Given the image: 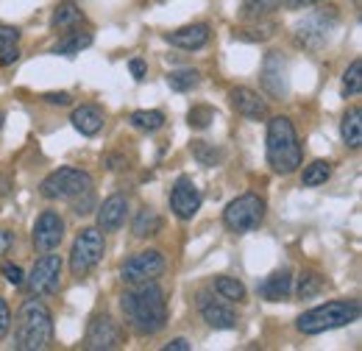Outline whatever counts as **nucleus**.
Instances as JSON below:
<instances>
[{
  "label": "nucleus",
  "instance_id": "24",
  "mask_svg": "<svg viewBox=\"0 0 362 351\" xmlns=\"http://www.w3.org/2000/svg\"><path fill=\"white\" fill-rule=\"evenodd\" d=\"M132 231H134V237H139V240H142V237H153V234H159V231H162V218H159V212L151 209V207L139 209L134 223H132Z\"/></svg>",
  "mask_w": 362,
  "mask_h": 351
},
{
  "label": "nucleus",
  "instance_id": "17",
  "mask_svg": "<svg viewBox=\"0 0 362 351\" xmlns=\"http://www.w3.org/2000/svg\"><path fill=\"white\" fill-rule=\"evenodd\" d=\"M129 215V198L126 195H109L100 207H98V229L106 234V231H120L123 223Z\"/></svg>",
  "mask_w": 362,
  "mask_h": 351
},
{
  "label": "nucleus",
  "instance_id": "47",
  "mask_svg": "<svg viewBox=\"0 0 362 351\" xmlns=\"http://www.w3.org/2000/svg\"><path fill=\"white\" fill-rule=\"evenodd\" d=\"M162 3H165V0H162Z\"/></svg>",
  "mask_w": 362,
  "mask_h": 351
},
{
  "label": "nucleus",
  "instance_id": "33",
  "mask_svg": "<svg viewBox=\"0 0 362 351\" xmlns=\"http://www.w3.org/2000/svg\"><path fill=\"white\" fill-rule=\"evenodd\" d=\"M273 34H276V25L273 23H262V20H257L254 28H240L237 31V37L245 40V42H265V40H271Z\"/></svg>",
  "mask_w": 362,
  "mask_h": 351
},
{
  "label": "nucleus",
  "instance_id": "1",
  "mask_svg": "<svg viewBox=\"0 0 362 351\" xmlns=\"http://www.w3.org/2000/svg\"><path fill=\"white\" fill-rule=\"evenodd\" d=\"M120 309L126 315V323L139 338L159 335L168 323V299L156 282L132 284V290L120 296Z\"/></svg>",
  "mask_w": 362,
  "mask_h": 351
},
{
  "label": "nucleus",
  "instance_id": "5",
  "mask_svg": "<svg viewBox=\"0 0 362 351\" xmlns=\"http://www.w3.org/2000/svg\"><path fill=\"white\" fill-rule=\"evenodd\" d=\"M265 212H268V204H265L262 195H257V192H243V195H237L234 201L226 204V209H223V223H226L228 231H234V234H248V231H254V229L262 226Z\"/></svg>",
  "mask_w": 362,
  "mask_h": 351
},
{
  "label": "nucleus",
  "instance_id": "22",
  "mask_svg": "<svg viewBox=\"0 0 362 351\" xmlns=\"http://www.w3.org/2000/svg\"><path fill=\"white\" fill-rule=\"evenodd\" d=\"M340 137L351 151H360L362 145V109L351 106L340 120Z\"/></svg>",
  "mask_w": 362,
  "mask_h": 351
},
{
  "label": "nucleus",
  "instance_id": "41",
  "mask_svg": "<svg viewBox=\"0 0 362 351\" xmlns=\"http://www.w3.org/2000/svg\"><path fill=\"white\" fill-rule=\"evenodd\" d=\"M129 70H132L134 81H142V79H145V73H148V64H145L142 59H132V62H129Z\"/></svg>",
  "mask_w": 362,
  "mask_h": 351
},
{
  "label": "nucleus",
  "instance_id": "42",
  "mask_svg": "<svg viewBox=\"0 0 362 351\" xmlns=\"http://www.w3.org/2000/svg\"><path fill=\"white\" fill-rule=\"evenodd\" d=\"M11 246H14V234L8 229H0V257H6L11 251Z\"/></svg>",
  "mask_w": 362,
  "mask_h": 351
},
{
  "label": "nucleus",
  "instance_id": "10",
  "mask_svg": "<svg viewBox=\"0 0 362 351\" xmlns=\"http://www.w3.org/2000/svg\"><path fill=\"white\" fill-rule=\"evenodd\" d=\"M259 84L265 89V95L273 100H284L290 95V67L281 50H268L262 70H259Z\"/></svg>",
  "mask_w": 362,
  "mask_h": 351
},
{
  "label": "nucleus",
  "instance_id": "20",
  "mask_svg": "<svg viewBox=\"0 0 362 351\" xmlns=\"http://www.w3.org/2000/svg\"><path fill=\"white\" fill-rule=\"evenodd\" d=\"M70 120H73L76 132H81L84 137H95V134L103 129V112L95 103H81L78 109H73V117Z\"/></svg>",
  "mask_w": 362,
  "mask_h": 351
},
{
  "label": "nucleus",
  "instance_id": "2",
  "mask_svg": "<svg viewBox=\"0 0 362 351\" xmlns=\"http://www.w3.org/2000/svg\"><path fill=\"white\" fill-rule=\"evenodd\" d=\"M265 154L273 173L290 176L304 165V151L298 142V132L290 117L276 115L268 120V134H265Z\"/></svg>",
  "mask_w": 362,
  "mask_h": 351
},
{
  "label": "nucleus",
  "instance_id": "36",
  "mask_svg": "<svg viewBox=\"0 0 362 351\" xmlns=\"http://www.w3.org/2000/svg\"><path fill=\"white\" fill-rule=\"evenodd\" d=\"M92 207H95V195H92V190H87V192H81V195L73 198V212H76V215H90Z\"/></svg>",
  "mask_w": 362,
  "mask_h": 351
},
{
  "label": "nucleus",
  "instance_id": "4",
  "mask_svg": "<svg viewBox=\"0 0 362 351\" xmlns=\"http://www.w3.org/2000/svg\"><path fill=\"white\" fill-rule=\"evenodd\" d=\"M354 321H360V301H326L298 315L296 329L301 335H323V332L349 326Z\"/></svg>",
  "mask_w": 362,
  "mask_h": 351
},
{
  "label": "nucleus",
  "instance_id": "15",
  "mask_svg": "<svg viewBox=\"0 0 362 351\" xmlns=\"http://www.w3.org/2000/svg\"><path fill=\"white\" fill-rule=\"evenodd\" d=\"M198 309H201V318L212 326V329H234L237 326V315H234V309L223 304V301H218V299H212L206 290H201L198 293Z\"/></svg>",
  "mask_w": 362,
  "mask_h": 351
},
{
  "label": "nucleus",
  "instance_id": "44",
  "mask_svg": "<svg viewBox=\"0 0 362 351\" xmlns=\"http://www.w3.org/2000/svg\"><path fill=\"white\" fill-rule=\"evenodd\" d=\"M287 8H310V6H315L320 0H281Z\"/></svg>",
  "mask_w": 362,
  "mask_h": 351
},
{
  "label": "nucleus",
  "instance_id": "8",
  "mask_svg": "<svg viewBox=\"0 0 362 351\" xmlns=\"http://www.w3.org/2000/svg\"><path fill=\"white\" fill-rule=\"evenodd\" d=\"M334 28H337V11L334 8H320V11L304 17L296 25V45L307 47V50H317V47L329 42Z\"/></svg>",
  "mask_w": 362,
  "mask_h": 351
},
{
  "label": "nucleus",
  "instance_id": "45",
  "mask_svg": "<svg viewBox=\"0 0 362 351\" xmlns=\"http://www.w3.org/2000/svg\"><path fill=\"white\" fill-rule=\"evenodd\" d=\"M3 123H6V115H3V112H0V129H3Z\"/></svg>",
  "mask_w": 362,
  "mask_h": 351
},
{
  "label": "nucleus",
  "instance_id": "21",
  "mask_svg": "<svg viewBox=\"0 0 362 351\" xmlns=\"http://www.w3.org/2000/svg\"><path fill=\"white\" fill-rule=\"evenodd\" d=\"M81 23H84V11H81L73 0L59 3L56 11H53V17H50V28H53V31H73V28H78Z\"/></svg>",
  "mask_w": 362,
  "mask_h": 351
},
{
  "label": "nucleus",
  "instance_id": "46",
  "mask_svg": "<svg viewBox=\"0 0 362 351\" xmlns=\"http://www.w3.org/2000/svg\"><path fill=\"white\" fill-rule=\"evenodd\" d=\"M360 3H362V0H354V8H360Z\"/></svg>",
  "mask_w": 362,
  "mask_h": 351
},
{
  "label": "nucleus",
  "instance_id": "14",
  "mask_svg": "<svg viewBox=\"0 0 362 351\" xmlns=\"http://www.w3.org/2000/svg\"><path fill=\"white\" fill-rule=\"evenodd\" d=\"M31 240H34V248H37L40 254H47V251L59 248V243L64 240V220L59 218L53 209H45V212L37 218V223H34Z\"/></svg>",
  "mask_w": 362,
  "mask_h": 351
},
{
  "label": "nucleus",
  "instance_id": "18",
  "mask_svg": "<svg viewBox=\"0 0 362 351\" xmlns=\"http://www.w3.org/2000/svg\"><path fill=\"white\" fill-rule=\"evenodd\" d=\"M209 25L206 23H192V25H184L179 31H170L165 34V42H170L173 47L181 50H201L204 45L209 42Z\"/></svg>",
  "mask_w": 362,
  "mask_h": 351
},
{
  "label": "nucleus",
  "instance_id": "30",
  "mask_svg": "<svg viewBox=\"0 0 362 351\" xmlns=\"http://www.w3.org/2000/svg\"><path fill=\"white\" fill-rule=\"evenodd\" d=\"M329 176H332V162L317 159V162H313V165H307V168H304V173H301V184H304V187H320V184H326V181H329Z\"/></svg>",
  "mask_w": 362,
  "mask_h": 351
},
{
  "label": "nucleus",
  "instance_id": "26",
  "mask_svg": "<svg viewBox=\"0 0 362 351\" xmlns=\"http://www.w3.org/2000/svg\"><path fill=\"white\" fill-rule=\"evenodd\" d=\"M281 6V0H243V8H240V14H243V20H265V17H271L273 11Z\"/></svg>",
  "mask_w": 362,
  "mask_h": 351
},
{
  "label": "nucleus",
  "instance_id": "3",
  "mask_svg": "<svg viewBox=\"0 0 362 351\" xmlns=\"http://www.w3.org/2000/svg\"><path fill=\"white\" fill-rule=\"evenodd\" d=\"M53 343V312L40 296L23 301L14 318V349L17 351H45Z\"/></svg>",
  "mask_w": 362,
  "mask_h": 351
},
{
  "label": "nucleus",
  "instance_id": "19",
  "mask_svg": "<svg viewBox=\"0 0 362 351\" xmlns=\"http://www.w3.org/2000/svg\"><path fill=\"white\" fill-rule=\"evenodd\" d=\"M290 293H293V273H290L287 267L273 270L271 276L259 284V296H262L265 301H287Z\"/></svg>",
  "mask_w": 362,
  "mask_h": 351
},
{
  "label": "nucleus",
  "instance_id": "9",
  "mask_svg": "<svg viewBox=\"0 0 362 351\" xmlns=\"http://www.w3.org/2000/svg\"><path fill=\"white\" fill-rule=\"evenodd\" d=\"M165 254L156 248H145L134 257H129L126 263L120 265V279L126 284H142V282H156L165 273Z\"/></svg>",
  "mask_w": 362,
  "mask_h": 351
},
{
  "label": "nucleus",
  "instance_id": "28",
  "mask_svg": "<svg viewBox=\"0 0 362 351\" xmlns=\"http://www.w3.org/2000/svg\"><path fill=\"white\" fill-rule=\"evenodd\" d=\"M198 84H201V73L192 70V67H187V70H173V73L168 76V87L173 89V92H189V89H195Z\"/></svg>",
  "mask_w": 362,
  "mask_h": 351
},
{
  "label": "nucleus",
  "instance_id": "16",
  "mask_svg": "<svg viewBox=\"0 0 362 351\" xmlns=\"http://www.w3.org/2000/svg\"><path fill=\"white\" fill-rule=\"evenodd\" d=\"M228 100H231L234 112L243 115L245 120H262V117H268V103H265V98H262L259 92H254V89L234 87L228 92Z\"/></svg>",
  "mask_w": 362,
  "mask_h": 351
},
{
  "label": "nucleus",
  "instance_id": "7",
  "mask_svg": "<svg viewBox=\"0 0 362 351\" xmlns=\"http://www.w3.org/2000/svg\"><path fill=\"white\" fill-rule=\"evenodd\" d=\"M103 251H106V240H103V231L98 226L90 229H81V234L76 237L73 243V251H70V270L73 276H87L92 267H98V263L103 260Z\"/></svg>",
  "mask_w": 362,
  "mask_h": 351
},
{
  "label": "nucleus",
  "instance_id": "25",
  "mask_svg": "<svg viewBox=\"0 0 362 351\" xmlns=\"http://www.w3.org/2000/svg\"><path fill=\"white\" fill-rule=\"evenodd\" d=\"M129 120H132V126L139 129V132L153 134L165 126V112H159V109H139V112H132Z\"/></svg>",
  "mask_w": 362,
  "mask_h": 351
},
{
  "label": "nucleus",
  "instance_id": "38",
  "mask_svg": "<svg viewBox=\"0 0 362 351\" xmlns=\"http://www.w3.org/2000/svg\"><path fill=\"white\" fill-rule=\"evenodd\" d=\"M42 100L50 103V106H70V103H73L70 92H45V95H42Z\"/></svg>",
  "mask_w": 362,
  "mask_h": 351
},
{
  "label": "nucleus",
  "instance_id": "39",
  "mask_svg": "<svg viewBox=\"0 0 362 351\" xmlns=\"http://www.w3.org/2000/svg\"><path fill=\"white\" fill-rule=\"evenodd\" d=\"M8 329H11V309L0 299V340L8 335Z\"/></svg>",
  "mask_w": 362,
  "mask_h": 351
},
{
  "label": "nucleus",
  "instance_id": "31",
  "mask_svg": "<svg viewBox=\"0 0 362 351\" xmlns=\"http://www.w3.org/2000/svg\"><path fill=\"white\" fill-rule=\"evenodd\" d=\"M192 156L201 162V165H206V168H215V165H221L223 162V151L221 148H215V145H209V142H195L192 145Z\"/></svg>",
  "mask_w": 362,
  "mask_h": 351
},
{
  "label": "nucleus",
  "instance_id": "11",
  "mask_svg": "<svg viewBox=\"0 0 362 351\" xmlns=\"http://www.w3.org/2000/svg\"><path fill=\"white\" fill-rule=\"evenodd\" d=\"M123 343H126V332H123V326L112 315H95L90 321L87 338H84V349L115 351L123 349Z\"/></svg>",
  "mask_w": 362,
  "mask_h": 351
},
{
  "label": "nucleus",
  "instance_id": "29",
  "mask_svg": "<svg viewBox=\"0 0 362 351\" xmlns=\"http://www.w3.org/2000/svg\"><path fill=\"white\" fill-rule=\"evenodd\" d=\"M215 290H218L221 299H226V301H245V296H248L245 284L237 282V279H231V276H218V279H215Z\"/></svg>",
  "mask_w": 362,
  "mask_h": 351
},
{
  "label": "nucleus",
  "instance_id": "43",
  "mask_svg": "<svg viewBox=\"0 0 362 351\" xmlns=\"http://www.w3.org/2000/svg\"><path fill=\"white\" fill-rule=\"evenodd\" d=\"M192 346H189V340H184V338H176V340H170L168 346H165V351H189Z\"/></svg>",
  "mask_w": 362,
  "mask_h": 351
},
{
  "label": "nucleus",
  "instance_id": "32",
  "mask_svg": "<svg viewBox=\"0 0 362 351\" xmlns=\"http://www.w3.org/2000/svg\"><path fill=\"white\" fill-rule=\"evenodd\" d=\"M362 92V62L354 59L343 73V95H360Z\"/></svg>",
  "mask_w": 362,
  "mask_h": 351
},
{
  "label": "nucleus",
  "instance_id": "27",
  "mask_svg": "<svg viewBox=\"0 0 362 351\" xmlns=\"http://www.w3.org/2000/svg\"><path fill=\"white\" fill-rule=\"evenodd\" d=\"M323 290V276L315 270H301L298 273V284H296V296L298 299H315Z\"/></svg>",
  "mask_w": 362,
  "mask_h": 351
},
{
  "label": "nucleus",
  "instance_id": "23",
  "mask_svg": "<svg viewBox=\"0 0 362 351\" xmlns=\"http://www.w3.org/2000/svg\"><path fill=\"white\" fill-rule=\"evenodd\" d=\"M90 45H92L90 31H67L59 42L53 45V53H59V56H76V53H81Z\"/></svg>",
  "mask_w": 362,
  "mask_h": 351
},
{
  "label": "nucleus",
  "instance_id": "35",
  "mask_svg": "<svg viewBox=\"0 0 362 351\" xmlns=\"http://www.w3.org/2000/svg\"><path fill=\"white\" fill-rule=\"evenodd\" d=\"M3 276H6V282L11 284V287H23L25 284V273H23V267L14 263H3Z\"/></svg>",
  "mask_w": 362,
  "mask_h": 351
},
{
  "label": "nucleus",
  "instance_id": "12",
  "mask_svg": "<svg viewBox=\"0 0 362 351\" xmlns=\"http://www.w3.org/2000/svg\"><path fill=\"white\" fill-rule=\"evenodd\" d=\"M25 282H28L31 296H53L59 290V284H62V260L47 251L45 257H40L34 263Z\"/></svg>",
  "mask_w": 362,
  "mask_h": 351
},
{
  "label": "nucleus",
  "instance_id": "37",
  "mask_svg": "<svg viewBox=\"0 0 362 351\" xmlns=\"http://www.w3.org/2000/svg\"><path fill=\"white\" fill-rule=\"evenodd\" d=\"M20 42V28H14V25H0V53L3 50H8L11 45Z\"/></svg>",
  "mask_w": 362,
  "mask_h": 351
},
{
  "label": "nucleus",
  "instance_id": "6",
  "mask_svg": "<svg viewBox=\"0 0 362 351\" xmlns=\"http://www.w3.org/2000/svg\"><path fill=\"white\" fill-rule=\"evenodd\" d=\"M87 190H92V176L78 168H59L40 184V192L47 201H73Z\"/></svg>",
  "mask_w": 362,
  "mask_h": 351
},
{
  "label": "nucleus",
  "instance_id": "13",
  "mask_svg": "<svg viewBox=\"0 0 362 351\" xmlns=\"http://www.w3.org/2000/svg\"><path fill=\"white\" fill-rule=\"evenodd\" d=\"M201 190L195 187V181L189 176H179L173 190H170V209L179 220H192L201 209Z\"/></svg>",
  "mask_w": 362,
  "mask_h": 351
},
{
  "label": "nucleus",
  "instance_id": "40",
  "mask_svg": "<svg viewBox=\"0 0 362 351\" xmlns=\"http://www.w3.org/2000/svg\"><path fill=\"white\" fill-rule=\"evenodd\" d=\"M17 59H20V47H17V45H11L8 50H3V53H0V67H11Z\"/></svg>",
  "mask_w": 362,
  "mask_h": 351
},
{
  "label": "nucleus",
  "instance_id": "34",
  "mask_svg": "<svg viewBox=\"0 0 362 351\" xmlns=\"http://www.w3.org/2000/svg\"><path fill=\"white\" fill-rule=\"evenodd\" d=\"M212 120H215V109H212V106H204V103L192 106L189 115H187V123H189L192 129H209Z\"/></svg>",
  "mask_w": 362,
  "mask_h": 351
}]
</instances>
